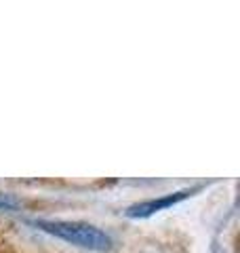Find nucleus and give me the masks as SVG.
Masks as SVG:
<instances>
[{
    "label": "nucleus",
    "mask_w": 240,
    "mask_h": 253,
    "mask_svg": "<svg viewBox=\"0 0 240 253\" xmlns=\"http://www.w3.org/2000/svg\"><path fill=\"white\" fill-rule=\"evenodd\" d=\"M42 232H49L57 239H63L78 247L91 249V251H110L114 247L112 236L99 230L97 226L84 224V221H51V219H38L32 221Z\"/></svg>",
    "instance_id": "obj_1"
},
{
    "label": "nucleus",
    "mask_w": 240,
    "mask_h": 253,
    "mask_svg": "<svg viewBox=\"0 0 240 253\" xmlns=\"http://www.w3.org/2000/svg\"><path fill=\"white\" fill-rule=\"evenodd\" d=\"M198 188H188V190H179V192H173V194H166V196H160V199H152V201H143V203H135L131 205L129 209L124 211L126 217H150L154 215L156 211L160 209H166V207H173L181 201H186L188 196H192Z\"/></svg>",
    "instance_id": "obj_2"
},
{
    "label": "nucleus",
    "mask_w": 240,
    "mask_h": 253,
    "mask_svg": "<svg viewBox=\"0 0 240 253\" xmlns=\"http://www.w3.org/2000/svg\"><path fill=\"white\" fill-rule=\"evenodd\" d=\"M15 207H17V203H15L13 199L0 194V209H15Z\"/></svg>",
    "instance_id": "obj_3"
}]
</instances>
